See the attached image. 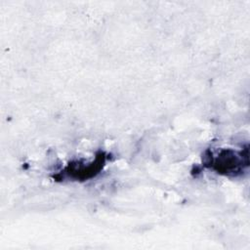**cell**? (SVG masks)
Listing matches in <instances>:
<instances>
[{
	"label": "cell",
	"instance_id": "cell-2",
	"mask_svg": "<svg viewBox=\"0 0 250 250\" xmlns=\"http://www.w3.org/2000/svg\"><path fill=\"white\" fill-rule=\"evenodd\" d=\"M106 157L104 153H100L96 156L95 160L89 161V162H81V161H75L69 163L63 171H62L63 174V178L68 177L69 179H74L76 181H83L90 179L92 177H95L104 166Z\"/></svg>",
	"mask_w": 250,
	"mask_h": 250
},
{
	"label": "cell",
	"instance_id": "cell-1",
	"mask_svg": "<svg viewBox=\"0 0 250 250\" xmlns=\"http://www.w3.org/2000/svg\"><path fill=\"white\" fill-rule=\"evenodd\" d=\"M204 164L221 175L240 176L249 166L248 147L245 146L239 150L223 148L217 152H211L205 157Z\"/></svg>",
	"mask_w": 250,
	"mask_h": 250
}]
</instances>
